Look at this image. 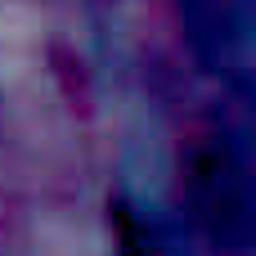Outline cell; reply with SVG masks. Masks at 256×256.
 <instances>
[{
    "mask_svg": "<svg viewBox=\"0 0 256 256\" xmlns=\"http://www.w3.org/2000/svg\"><path fill=\"white\" fill-rule=\"evenodd\" d=\"M180 180L189 189L194 216L225 238L238 220H243V184H238V166L225 148V140L216 130L207 135H189V148L180 158Z\"/></svg>",
    "mask_w": 256,
    "mask_h": 256,
    "instance_id": "obj_1",
    "label": "cell"
}]
</instances>
